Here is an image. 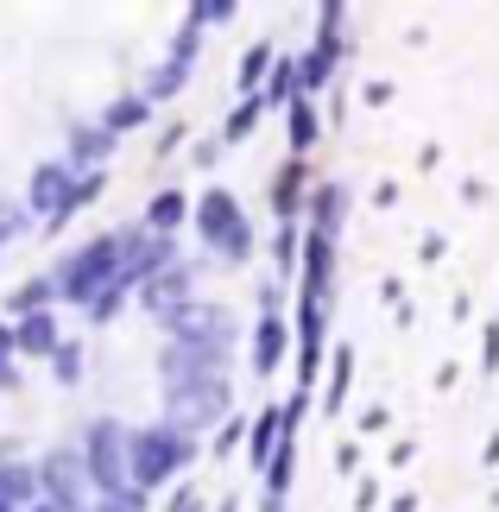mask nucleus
<instances>
[{
    "label": "nucleus",
    "instance_id": "11",
    "mask_svg": "<svg viewBox=\"0 0 499 512\" xmlns=\"http://www.w3.org/2000/svg\"><path fill=\"white\" fill-rule=\"evenodd\" d=\"M278 354H285V323H278V317H266V323H259V342H253V361H259V373H272V367H278Z\"/></svg>",
    "mask_w": 499,
    "mask_h": 512
},
{
    "label": "nucleus",
    "instance_id": "6",
    "mask_svg": "<svg viewBox=\"0 0 499 512\" xmlns=\"http://www.w3.org/2000/svg\"><path fill=\"white\" fill-rule=\"evenodd\" d=\"M70 190H76L70 165H38V177H32V209H38V215L51 222V215L64 209V196H70Z\"/></svg>",
    "mask_w": 499,
    "mask_h": 512
},
{
    "label": "nucleus",
    "instance_id": "23",
    "mask_svg": "<svg viewBox=\"0 0 499 512\" xmlns=\"http://www.w3.org/2000/svg\"><path fill=\"white\" fill-rule=\"evenodd\" d=\"M253 114H259V102L234 108V121H228V140H247V133H253Z\"/></svg>",
    "mask_w": 499,
    "mask_h": 512
},
{
    "label": "nucleus",
    "instance_id": "9",
    "mask_svg": "<svg viewBox=\"0 0 499 512\" xmlns=\"http://www.w3.org/2000/svg\"><path fill=\"white\" fill-rule=\"evenodd\" d=\"M190 51H196V26H190L184 38H177V51H171V64H165V70H158V76H152V95H171L177 83H184V64H190Z\"/></svg>",
    "mask_w": 499,
    "mask_h": 512
},
{
    "label": "nucleus",
    "instance_id": "14",
    "mask_svg": "<svg viewBox=\"0 0 499 512\" xmlns=\"http://www.w3.org/2000/svg\"><path fill=\"white\" fill-rule=\"evenodd\" d=\"M342 209H348V190H323V196H316V234H323V241H329V234H335V222H342Z\"/></svg>",
    "mask_w": 499,
    "mask_h": 512
},
{
    "label": "nucleus",
    "instance_id": "15",
    "mask_svg": "<svg viewBox=\"0 0 499 512\" xmlns=\"http://www.w3.org/2000/svg\"><path fill=\"white\" fill-rule=\"evenodd\" d=\"M51 291H57V279H32V285H19V291H13V310H19V317H38V310L51 304Z\"/></svg>",
    "mask_w": 499,
    "mask_h": 512
},
{
    "label": "nucleus",
    "instance_id": "5",
    "mask_svg": "<svg viewBox=\"0 0 499 512\" xmlns=\"http://www.w3.org/2000/svg\"><path fill=\"white\" fill-rule=\"evenodd\" d=\"M89 462L76 456V449H57V456H45V468H38V487H45V506H57V512H83V494H89Z\"/></svg>",
    "mask_w": 499,
    "mask_h": 512
},
{
    "label": "nucleus",
    "instance_id": "24",
    "mask_svg": "<svg viewBox=\"0 0 499 512\" xmlns=\"http://www.w3.org/2000/svg\"><path fill=\"white\" fill-rule=\"evenodd\" d=\"M266 64H272V51H266V45H259V51H247V76H241V83L253 89V83H259V70H266Z\"/></svg>",
    "mask_w": 499,
    "mask_h": 512
},
{
    "label": "nucleus",
    "instance_id": "18",
    "mask_svg": "<svg viewBox=\"0 0 499 512\" xmlns=\"http://www.w3.org/2000/svg\"><path fill=\"white\" fill-rule=\"evenodd\" d=\"M316 133H323V127H316V114H310L304 102H297V108H291V146H310Z\"/></svg>",
    "mask_w": 499,
    "mask_h": 512
},
{
    "label": "nucleus",
    "instance_id": "2",
    "mask_svg": "<svg viewBox=\"0 0 499 512\" xmlns=\"http://www.w3.org/2000/svg\"><path fill=\"white\" fill-rule=\"evenodd\" d=\"M184 462H190V437L177 424L133 430V437H127V475H133V487H158L165 475H177Z\"/></svg>",
    "mask_w": 499,
    "mask_h": 512
},
{
    "label": "nucleus",
    "instance_id": "25",
    "mask_svg": "<svg viewBox=\"0 0 499 512\" xmlns=\"http://www.w3.org/2000/svg\"><path fill=\"white\" fill-rule=\"evenodd\" d=\"M26 228V209H0V241H7V234H19Z\"/></svg>",
    "mask_w": 499,
    "mask_h": 512
},
{
    "label": "nucleus",
    "instance_id": "19",
    "mask_svg": "<svg viewBox=\"0 0 499 512\" xmlns=\"http://www.w3.org/2000/svg\"><path fill=\"white\" fill-rule=\"evenodd\" d=\"M278 177H285V184H278V196H272V203H278V215H291V203H297V190H304V184H297V177H304V171H297V165H285V171H278Z\"/></svg>",
    "mask_w": 499,
    "mask_h": 512
},
{
    "label": "nucleus",
    "instance_id": "16",
    "mask_svg": "<svg viewBox=\"0 0 499 512\" xmlns=\"http://www.w3.org/2000/svg\"><path fill=\"white\" fill-rule=\"evenodd\" d=\"M108 146H114V133H108V127H83V133L70 140V152H76V159H102Z\"/></svg>",
    "mask_w": 499,
    "mask_h": 512
},
{
    "label": "nucleus",
    "instance_id": "3",
    "mask_svg": "<svg viewBox=\"0 0 499 512\" xmlns=\"http://www.w3.org/2000/svg\"><path fill=\"white\" fill-rule=\"evenodd\" d=\"M83 462H89V487L95 494H121V487H133L127 475V437L121 424H89V443H83Z\"/></svg>",
    "mask_w": 499,
    "mask_h": 512
},
{
    "label": "nucleus",
    "instance_id": "13",
    "mask_svg": "<svg viewBox=\"0 0 499 512\" xmlns=\"http://www.w3.org/2000/svg\"><path fill=\"white\" fill-rule=\"evenodd\" d=\"M139 121H146V95H127V102H114V108L102 114V127L114 133V140H121L127 127H139Z\"/></svg>",
    "mask_w": 499,
    "mask_h": 512
},
{
    "label": "nucleus",
    "instance_id": "10",
    "mask_svg": "<svg viewBox=\"0 0 499 512\" xmlns=\"http://www.w3.org/2000/svg\"><path fill=\"white\" fill-rule=\"evenodd\" d=\"M184 291H190V272H184V266H171V272H158V279L146 285V304H152V310H165V304L184 298Z\"/></svg>",
    "mask_w": 499,
    "mask_h": 512
},
{
    "label": "nucleus",
    "instance_id": "27",
    "mask_svg": "<svg viewBox=\"0 0 499 512\" xmlns=\"http://www.w3.org/2000/svg\"><path fill=\"white\" fill-rule=\"evenodd\" d=\"M0 354H7V361H13V329H7V323H0Z\"/></svg>",
    "mask_w": 499,
    "mask_h": 512
},
{
    "label": "nucleus",
    "instance_id": "1",
    "mask_svg": "<svg viewBox=\"0 0 499 512\" xmlns=\"http://www.w3.org/2000/svg\"><path fill=\"white\" fill-rule=\"evenodd\" d=\"M127 253H133V234H102V241L76 247L64 260V272H57V291H64L70 304H95L127 272Z\"/></svg>",
    "mask_w": 499,
    "mask_h": 512
},
{
    "label": "nucleus",
    "instance_id": "20",
    "mask_svg": "<svg viewBox=\"0 0 499 512\" xmlns=\"http://www.w3.org/2000/svg\"><path fill=\"white\" fill-rule=\"evenodd\" d=\"M51 361H57V380H64V386H70V380H76V373H83V348H76V342H70V348H57V354H51Z\"/></svg>",
    "mask_w": 499,
    "mask_h": 512
},
{
    "label": "nucleus",
    "instance_id": "21",
    "mask_svg": "<svg viewBox=\"0 0 499 512\" xmlns=\"http://www.w3.org/2000/svg\"><path fill=\"white\" fill-rule=\"evenodd\" d=\"M348 367H354V361H348V348H342V354H335V386H329V411L348 399Z\"/></svg>",
    "mask_w": 499,
    "mask_h": 512
},
{
    "label": "nucleus",
    "instance_id": "26",
    "mask_svg": "<svg viewBox=\"0 0 499 512\" xmlns=\"http://www.w3.org/2000/svg\"><path fill=\"white\" fill-rule=\"evenodd\" d=\"M19 380V373H13V361H7V354H0V386H13Z\"/></svg>",
    "mask_w": 499,
    "mask_h": 512
},
{
    "label": "nucleus",
    "instance_id": "28",
    "mask_svg": "<svg viewBox=\"0 0 499 512\" xmlns=\"http://www.w3.org/2000/svg\"><path fill=\"white\" fill-rule=\"evenodd\" d=\"M32 512H57V506H32Z\"/></svg>",
    "mask_w": 499,
    "mask_h": 512
},
{
    "label": "nucleus",
    "instance_id": "17",
    "mask_svg": "<svg viewBox=\"0 0 499 512\" xmlns=\"http://www.w3.org/2000/svg\"><path fill=\"white\" fill-rule=\"evenodd\" d=\"M278 430H285V411H272V418H259V430H253V462H266V456H272Z\"/></svg>",
    "mask_w": 499,
    "mask_h": 512
},
{
    "label": "nucleus",
    "instance_id": "12",
    "mask_svg": "<svg viewBox=\"0 0 499 512\" xmlns=\"http://www.w3.org/2000/svg\"><path fill=\"white\" fill-rule=\"evenodd\" d=\"M184 190H165V196H152V209H146V228H158V234H165V228H177V222H184Z\"/></svg>",
    "mask_w": 499,
    "mask_h": 512
},
{
    "label": "nucleus",
    "instance_id": "22",
    "mask_svg": "<svg viewBox=\"0 0 499 512\" xmlns=\"http://www.w3.org/2000/svg\"><path fill=\"white\" fill-rule=\"evenodd\" d=\"M146 500H139V487H121V494H102V512H139Z\"/></svg>",
    "mask_w": 499,
    "mask_h": 512
},
{
    "label": "nucleus",
    "instance_id": "4",
    "mask_svg": "<svg viewBox=\"0 0 499 512\" xmlns=\"http://www.w3.org/2000/svg\"><path fill=\"white\" fill-rule=\"evenodd\" d=\"M196 228H203V241H209V247H222L228 260H241V253L253 247L247 215H241V203H234L228 190H209L203 203H196Z\"/></svg>",
    "mask_w": 499,
    "mask_h": 512
},
{
    "label": "nucleus",
    "instance_id": "8",
    "mask_svg": "<svg viewBox=\"0 0 499 512\" xmlns=\"http://www.w3.org/2000/svg\"><path fill=\"white\" fill-rule=\"evenodd\" d=\"M13 348H19V354H57V348H64V342H57V317H51V310H38V317H19Z\"/></svg>",
    "mask_w": 499,
    "mask_h": 512
},
{
    "label": "nucleus",
    "instance_id": "29",
    "mask_svg": "<svg viewBox=\"0 0 499 512\" xmlns=\"http://www.w3.org/2000/svg\"><path fill=\"white\" fill-rule=\"evenodd\" d=\"M0 512H13V506H7V500H0Z\"/></svg>",
    "mask_w": 499,
    "mask_h": 512
},
{
    "label": "nucleus",
    "instance_id": "7",
    "mask_svg": "<svg viewBox=\"0 0 499 512\" xmlns=\"http://www.w3.org/2000/svg\"><path fill=\"white\" fill-rule=\"evenodd\" d=\"M0 500H7L13 512H32V500H38V468H26V462H0Z\"/></svg>",
    "mask_w": 499,
    "mask_h": 512
}]
</instances>
